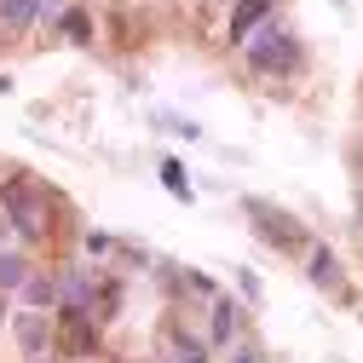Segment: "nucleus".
I'll list each match as a JSON object with an SVG mask.
<instances>
[{
	"label": "nucleus",
	"instance_id": "nucleus-1",
	"mask_svg": "<svg viewBox=\"0 0 363 363\" xmlns=\"http://www.w3.org/2000/svg\"><path fill=\"white\" fill-rule=\"evenodd\" d=\"M248 69L254 75H265V81H289V75H300V64H306V52H300V35L294 29H283L277 18H265L254 35H248Z\"/></svg>",
	"mask_w": 363,
	"mask_h": 363
},
{
	"label": "nucleus",
	"instance_id": "nucleus-2",
	"mask_svg": "<svg viewBox=\"0 0 363 363\" xmlns=\"http://www.w3.org/2000/svg\"><path fill=\"white\" fill-rule=\"evenodd\" d=\"M0 208H6V225L23 242L47 237V202H40V191L29 185V179H6V185H0Z\"/></svg>",
	"mask_w": 363,
	"mask_h": 363
},
{
	"label": "nucleus",
	"instance_id": "nucleus-3",
	"mask_svg": "<svg viewBox=\"0 0 363 363\" xmlns=\"http://www.w3.org/2000/svg\"><path fill=\"white\" fill-rule=\"evenodd\" d=\"M242 213L254 219V231H259V242H271L277 254H300V248H306V225H300L294 213H283V208H271V202H259V196H248V202H242Z\"/></svg>",
	"mask_w": 363,
	"mask_h": 363
},
{
	"label": "nucleus",
	"instance_id": "nucleus-4",
	"mask_svg": "<svg viewBox=\"0 0 363 363\" xmlns=\"http://www.w3.org/2000/svg\"><path fill=\"white\" fill-rule=\"evenodd\" d=\"M58 352L64 357L99 352V317L93 311H58Z\"/></svg>",
	"mask_w": 363,
	"mask_h": 363
},
{
	"label": "nucleus",
	"instance_id": "nucleus-5",
	"mask_svg": "<svg viewBox=\"0 0 363 363\" xmlns=\"http://www.w3.org/2000/svg\"><path fill=\"white\" fill-rule=\"evenodd\" d=\"M271 6H277V0H231V23H225V40H231V47H248V35L271 18Z\"/></svg>",
	"mask_w": 363,
	"mask_h": 363
},
{
	"label": "nucleus",
	"instance_id": "nucleus-6",
	"mask_svg": "<svg viewBox=\"0 0 363 363\" xmlns=\"http://www.w3.org/2000/svg\"><path fill=\"white\" fill-rule=\"evenodd\" d=\"M242 323H248V311H242L231 294H213V346L242 340Z\"/></svg>",
	"mask_w": 363,
	"mask_h": 363
},
{
	"label": "nucleus",
	"instance_id": "nucleus-7",
	"mask_svg": "<svg viewBox=\"0 0 363 363\" xmlns=\"http://www.w3.org/2000/svg\"><path fill=\"white\" fill-rule=\"evenodd\" d=\"M306 277H311L317 289H329V294H346V289H340V259H335L329 242H317V248L306 254Z\"/></svg>",
	"mask_w": 363,
	"mask_h": 363
},
{
	"label": "nucleus",
	"instance_id": "nucleus-8",
	"mask_svg": "<svg viewBox=\"0 0 363 363\" xmlns=\"http://www.w3.org/2000/svg\"><path fill=\"white\" fill-rule=\"evenodd\" d=\"M29 277H35V265H29L18 248H0V294H18Z\"/></svg>",
	"mask_w": 363,
	"mask_h": 363
},
{
	"label": "nucleus",
	"instance_id": "nucleus-9",
	"mask_svg": "<svg viewBox=\"0 0 363 363\" xmlns=\"http://www.w3.org/2000/svg\"><path fill=\"white\" fill-rule=\"evenodd\" d=\"M58 35L75 40V47H93V12H86V6H64L58 12Z\"/></svg>",
	"mask_w": 363,
	"mask_h": 363
},
{
	"label": "nucleus",
	"instance_id": "nucleus-10",
	"mask_svg": "<svg viewBox=\"0 0 363 363\" xmlns=\"http://www.w3.org/2000/svg\"><path fill=\"white\" fill-rule=\"evenodd\" d=\"M35 18H40V0H0V29L6 35H23Z\"/></svg>",
	"mask_w": 363,
	"mask_h": 363
},
{
	"label": "nucleus",
	"instance_id": "nucleus-11",
	"mask_svg": "<svg viewBox=\"0 0 363 363\" xmlns=\"http://www.w3.org/2000/svg\"><path fill=\"white\" fill-rule=\"evenodd\" d=\"M18 294H23L35 311H52V306H58V277H52V271H47V277H29Z\"/></svg>",
	"mask_w": 363,
	"mask_h": 363
},
{
	"label": "nucleus",
	"instance_id": "nucleus-12",
	"mask_svg": "<svg viewBox=\"0 0 363 363\" xmlns=\"http://www.w3.org/2000/svg\"><path fill=\"white\" fill-rule=\"evenodd\" d=\"M18 346H23L29 357H40V346H47V317H40V311L18 317Z\"/></svg>",
	"mask_w": 363,
	"mask_h": 363
},
{
	"label": "nucleus",
	"instance_id": "nucleus-13",
	"mask_svg": "<svg viewBox=\"0 0 363 363\" xmlns=\"http://www.w3.org/2000/svg\"><path fill=\"white\" fill-rule=\"evenodd\" d=\"M173 363H208V340L185 335V329H173Z\"/></svg>",
	"mask_w": 363,
	"mask_h": 363
},
{
	"label": "nucleus",
	"instance_id": "nucleus-14",
	"mask_svg": "<svg viewBox=\"0 0 363 363\" xmlns=\"http://www.w3.org/2000/svg\"><path fill=\"white\" fill-rule=\"evenodd\" d=\"M162 185H167V196H179V202L196 196V191H191V173L179 167V162H162Z\"/></svg>",
	"mask_w": 363,
	"mask_h": 363
},
{
	"label": "nucleus",
	"instance_id": "nucleus-15",
	"mask_svg": "<svg viewBox=\"0 0 363 363\" xmlns=\"http://www.w3.org/2000/svg\"><path fill=\"white\" fill-rule=\"evenodd\" d=\"M231 363H265V352H259L254 340H237V346H231Z\"/></svg>",
	"mask_w": 363,
	"mask_h": 363
},
{
	"label": "nucleus",
	"instance_id": "nucleus-16",
	"mask_svg": "<svg viewBox=\"0 0 363 363\" xmlns=\"http://www.w3.org/2000/svg\"><path fill=\"white\" fill-rule=\"evenodd\" d=\"M237 283H242V294H248V300H259V277H254V271H237Z\"/></svg>",
	"mask_w": 363,
	"mask_h": 363
},
{
	"label": "nucleus",
	"instance_id": "nucleus-17",
	"mask_svg": "<svg viewBox=\"0 0 363 363\" xmlns=\"http://www.w3.org/2000/svg\"><path fill=\"white\" fill-rule=\"evenodd\" d=\"M6 231H12V225H6V208H0V237H6Z\"/></svg>",
	"mask_w": 363,
	"mask_h": 363
},
{
	"label": "nucleus",
	"instance_id": "nucleus-18",
	"mask_svg": "<svg viewBox=\"0 0 363 363\" xmlns=\"http://www.w3.org/2000/svg\"><path fill=\"white\" fill-rule=\"evenodd\" d=\"M0 93H12V75H0Z\"/></svg>",
	"mask_w": 363,
	"mask_h": 363
},
{
	"label": "nucleus",
	"instance_id": "nucleus-19",
	"mask_svg": "<svg viewBox=\"0 0 363 363\" xmlns=\"http://www.w3.org/2000/svg\"><path fill=\"white\" fill-rule=\"evenodd\" d=\"M357 231H363V196H357Z\"/></svg>",
	"mask_w": 363,
	"mask_h": 363
},
{
	"label": "nucleus",
	"instance_id": "nucleus-20",
	"mask_svg": "<svg viewBox=\"0 0 363 363\" xmlns=\"http://www.w3.org/2000/svg\"><path fill=\"white\" fill-rule=\"evenodd\" d=\"M335 6H352V0H335Z\"/></svg>",
	"mask_w": 363,
	"mask_h": 363
},
{
	"label": "nucleus",
	"instance_id": "nucleus-21",
	"mask_svg": "<svg viewBox=\"0 0 363 363\" xmlns=\"http://www.w3.org/2000/svg\"><path fill=\"white\" fill-rule=\"evenodd\" d=\"M0 317H6V300H0Z\"/></svg>",
	"mask_w": 363,
	"mask_h": 363
}]
</instances>
